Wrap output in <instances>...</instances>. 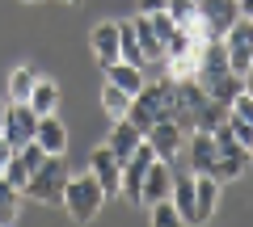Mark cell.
I'll return each mask as SVG.
<instances>
[{
    "label": "cell",
    "mask_w": 253,
    "mask_h": 227,
    "mask_svg": "<svg viewBox=\"0 0 253 227\" xmlns=\"http://www.w3.org/2000/svg\"><path fill=\"white\" fill-rule=\"evenodd\" d=\"M126 118L135 122L144 135L156 127V122L173 118V80H169V76H156V80H148L144 89L131 97V109H126Z\"/></svg>",
    "instance_id": "1"
},
{
    "label": "cell",
    "mask_w": 253,
    "mask_h": 227,
    "mask_svg": "<svg viewBox=\"0 0 253 227\" xmlns=\"http://www.w3.org/2000/svg\"><path fill=\"white\" fill-rule=\"evenodd\" d=\"M63 210L72 223H93L106 206V190L93 173H68V185H63Z\"/></svg>",
    "instance_id": "2"
},
{
    "label": "cell",
    "mask_w": 253,
    "mask_h": 227,
    "mask_svg": "<svg viewBox=\"0 0 253 227\" xmlns=\"http://www.w3.org/2000/svg\"><path fill=\"white\" fill-rule=\"evenodd\" d=\"M63 185H68V164H63V156H46L42 168L30 177L26 198H34V202H59L63 198Z\"/></svg>",
    "instance_id": "3"
},
{
    "label": "cell",
    "mask_w": 253,
    "mask_h": 227,
    "mask_svg": "<svg viewBox=\"0 0 253 227\" xmlns=\"http://www.w3.org/2000/svg\"><path fill=\"white\" fill-rule=\"evenodd\" d=\"M156 160V152L148 147V139L131 152V160H123V198L131 202V206H139V190H144V173H148V164Z\"/></svg>",
    "instance_id": "4"
},
{
    "label": "cell",
    "mask_w": 253,
    "mask_h": 227,
    "mask_svg": "<svg viewBox=\"0 0 253 227\" xmlns=\"http://www.w3.org/2000/svg\"><path fill=\"white\" fill-rule=\"evenodd\" d=\"M38 130V114L30 109V101H9V114H4V139L13 147H26Z\"/></svg>",
    "instance_id": "5"
},
{
    "label": "cell",
    "mask_w": 253,
    "mask_h": 227,
    "mask_svg": "<svg viewBox=\"0 0 253 227\" xmlns=\"http://www.w3.org/2000/svg\"><path fill=\"white\" fill-rule=\"evenodd\" d=\"M224 51H228V67L236 76H245L253 67V42H249V17H241L232 30L224 34Z\"/></svg>",
    "instance_id": "6"
},
{
    "label": "cell",
    "mask_w": 253,
    "mask_h": 227,
    "mask_svg": "<svg viewBox=\"0 0 253 227\" xmlns=\"http://www.w3.org/2000/svg\"><path fill=\"white\" fill-rule=\"evenodd\" d=\"M89 173L101 181V190H106V198H114V194H123V160H118L110 147H97V152L89 156Z\"/></svg>",
    "instance_id": "7"
},
{
    "label": "cell",
    "mask_w": 253,
    "mask_h": 227,
    "mask_svg": "<svg viewBox=\"0 0 253 227\" xmlns=\"http://www.w3.org/2000/svg\"><path fill=\"white\" fill-rule=\"evenodd\" d=\"M144 139H148V147L156 152V160H169V164H173V156H177L181 147H186V130H181V127H177L173 118L156 122V127L148 130Z\"/></svg>",
    "instance_id": "8"
},
{
    "label": "cell",
    "mask_w": 253,
    "mask_h": 227,
    "mask_svg": "<svg viewBox=\"0 0 253 227\" xmlns=\"http://www.w3.org/2000/svg\"><path fill=\"white\" fill-rule=\"evenodd\" d=\"M199 13L211 26V38H224L228 30L241 21V4H236V0H199Z\"/></svg>",
    "instance_id": "9"
},
{
    "label": "cell",
    "mask_w": 253,
    "mask_h": 227,
    "mask_svg": "<svg viewBox=\"0 0 253 227\" xmlns=\"http://www.w3.org/2000/svg\"><path fill=\"white\" fill-rule=\"evenodd\" d=\"M169 190H173V168H169V160H152V164H148V173H144L139 206H152V202L169 198Z\"/></svg>",
    "instance_id": "10"
},
{
    "label": "cell",
    "mask_w": 253,
    "mask_h": 227,
    "mask_svg": "<svg viewBox=\"0 0 253 227\" xmlns=\"http://www.w3.org/2000/svg\"><path fill=\"white\" fill-rule=\"evenodd\" d=\"M89 46H93V59H97L101 67L118 64V59H123V51H118V21H101V26H93Z\"/></svg>",
    "instance_id": "11"
},
{
    "label": "cell",
    "mask_w": 253,
    "mask_h": 227,
    "mask_svg": "<svg viewBox=\"0 0 253 227\" xmlns=\"http://www.w3.org/2000/svg\"><path fill=\"white\" fill-rule=\"evenodd\" d=\"M34 143L42 147L46 156H63V152H68V130H63L59 114H38V130H34Z\"/></svg>",
    "instance_id": "12"
},
{
    "label": "cell",
    "mask_w": 253,
    "mask_h": 227,
    "mask_svg": "<svg viewBox=\"0 0 253 227\" xmlns=\"http://www.w3.org/2000/svg\"><path fill=\"white\" fill-rule=\"evenodd\" d=\"M186 147H190V173H211V164H215V135L211 130H190V139H186Z\"/></svg>",
    "instance_id": "13"
},
{
    "label": "cell",
    "mask_w": 253,
    "mask_h": 227,
    "mask_svg": "<svg viewBox=\"0 0 253 227\" xmlns=\"http://www.w3.org/2000/svg\"><path fill=\"white\" fill-rule=\"evenodd\" d=\"M139 143H144V130H139L131 118H118L114 130H110V139H106V147L118 156V160H131V152H135Z\"/></svg>",
    "instance_id": "14"
},
{
    "label": "cell",
    "mask_w": 253,
    "mask_h": 227,
    "mask_svg": "<svg viewBox=\"0 0 253 227\" xmlns=\"http://www.w3.org/2000/svg\"><path fill=\"white\" fill-rule=\"evenodd\" d=\"M219 202V181L207 173H194V223H207Z\"/></svg>",
    "instance_id": "15"
},
{
    "label": "cell",
    "mask_w": 253,
    "mask_h": 227,
    "mask_svg": "<svg viewBox=\"0 0 253 227\" xmlns=\"http://www.w3.org/2000/svg\"><path fill=\"white\" fill-rule=\"evenodd\" d=\"M101 72H106V80H110V84H118V89L131 93V97H135V93L148 84V67H135V64H126V59H118V64L101 67Z\"/></svg>",
    "instance_id": "16"
},
{
    "label": "cell",
    "mask_w": 253,
    "mask_h": 227,
    "mask_svg": "<svg viewBox=\"0 0 253 227\" xmlns=\"http://www.w3.org/2000/svg\"><path fill=\"white\" fill-rule=\"evenodd\" d=\"M131 26H135V38H139V51H144V59H148V64H165V42L156 38L152 17H148V13H139V17H131Z\"/></svg>",
    "instance_id": "17"
},
{
    "label": "cell",
    "mask_w": 253,
    "mask_h": 227,
    "mask_svg": "<svg viewBox=\"0 0 253 227\" xmlns=\"http://www.w3.org/2000/svg\"><path fill=\"white\" fill-rule=\"evenodd\" d=\"M169 198H173V206H177L181 223H194V173L190 177H173Z\"/></svg>",
    "instance_id": "18"
},
{
    "label": "cell",
    "mask_w": 253,
    "mask_h": 227,
    "mask_svg": "<svg viewBox=\"0 0 253 227\" xmlns=\"http://www.w3.org/2000/svg\"><path fill=\"white\" fill-rule=\"evenodd\" d=\"M30 109H34V114H55V109H59V84L46 80V76H38L34 93H30Z\"/></svg>",
    "instance_id": "19"
},
{
    "label": "cell",
    "mask_w": 253,
    "mask_h": 227,
    "mask_svg": "<svg viewBox=\"0 0 253 227\" xmlns=\"http://www.w3.org/2000/svg\"><path fill=\"white\" fill-rule=\"evenodd\" d=\"M34 84H38V72L34 67H13L9 72V101H30V93H34Z\"/></svg>",
    "instance_id": "20"
},
{
    "label": "cell",
    "mask_w": 253,
    "mask_h": 227,
    "mask_svg": "<svg viewBox=\"0 0 253 227\" xmlns=\"http://www.w3.org/2000/svg\"><path fill=\"white\" fill-rule=\"evenodd\" d=\"M101 109H106V114H110V118H126V109H131V93H123V89H118V84H101Z\"/></svg>",
    "instance_id": "21"
},
{
    "label": "cell",
    "mask_w": 253,
    "mask_h": 227,
    "mask_svg": "<svg viewBox=\"0 0 253 227\" xmlns=\"http://www.w3.org/2000/svg\"><path fill=\"white\" fill-rule=\"evenodd\" d=\"M17 215H21V190H13L4 181V173H0V227L17 223Z\"/></svg>",
    "instance_id": "22"
},
{
    "label": "cell",
    "mask_w": 253,
    "mask_h": 227,
    "mask_svg": "<svg viewBox=\"0 0 253 227\" xmlns=\"http://www.w3.org/2000/svg\"><path fill=\"white\" fill-rule=\"evenodd\" d=\"M219 122H228V105L224 101H207L199 109V118H194V130H215Z\"/></svg>",
    "instance_id": "23"
},
{
    "label": "cell",
    "mask_w": 253,
    "mask_h": 227,
    "mask_svg": "<svg viewBox=\"0 0 253 227\" xmlns=\"http://www.w3.org/2000/svg\"><path fill=\"white\" fill-rule=\"evenodd\" d=\"M148 219H152V227H177V223H181V215H177V206H173V198L152 202V206H148Z\"/></svg>",
    "instance_id": "24"
},
{
    "label": "cell",
    "mask_w": 253,
    "mask_h": 227,
    "mask_svg": "<svg viewBox=\"0 0 253 227\" xmlns=\"http://www.w3.org/2000/svg\"><path fill=\"white\" fill-rule=\"evenodd\" d=\"M165 13H169L177 26H186V21L199 13V0H165Z\"/></svg>",
    "instance_id": "25"
},
{
    "label": "cell",
    "mask_w": 253,
    "mask_h": 227,
    "mask_svg": "<svg viewBox=\"0 0 253 227\" xmlns=\"http://www.w3.org/2000/svg\"><path fill=\"white\" fill-rule=\"evenodd\" d=\"M186 51H194V42H190V34L177 26V30H173V38L165 42V59H173V55H186Z\"/></svg>",
    "instance_id": "26"
},
{
    "label": "cell",
    "mask_w": 253,
    "mask_h": 227,
    "mask_svg": "<svg viewBox=\"0 0 253 227\" xmlns=\"http://www.w3.org/2000/svg\"><path fill=\"white\" fill-rule=\"evenodd\" d=\"M13 152H17V147H13V143H9V139L0 135V173H4V164H9V160H13Z\"/></svg>",
    "instance_id": "27"
},
{
    "label": "cell",
    "mask_w": 253,
    "mask_h": 227,
    "mask_svg": "<svg viewBox=\"0 0 253 227\" xmlns=\"http://www.w3.org/2000/svg\"><path fill=\"white\" fill-rule=\"evenodd\" d=\"M165 0H139V13H161Z\"/></svg>",
    "instance_id": "28"
},
{
    "label": "cell",
    "mask_w": 253,
    "mask_h": 227,
    "mask_svg": "<svg viewBox=\"0 0 253 227\" xmlns=\"http://www.w3.org/2000/svg\"><path fill=\"white\" fill-rule=\"evenodd\" d=\"M236 4H241V17H249V21H253V0H236Z\"/></svg>",
    "instance_id": "29"
},
{
    "label": "cell",
    "mask_w": 253,
    "mask_h": 227,
    "mask_svg": "<svg viewBox=\"0 0 253 227\" xmlns=\"http://www.w3.org/2000/svg\"><path fill=\"white\" fill-rule=\"evenodd\" d=\"M245 93H249V97H253V67H249V72H245Z\"/></svg>",
    "instance_id": "30"
},
{
    "label": "cell",
    "mask_w": 253,
    "mask_h": 227,
    "mask_svg": "<svg viewBox=\"0 0 253 227\" xmlns=\"http://www.w3.org/2000/svg\"><path fill=\"white\" fill-rule=\"evenodd\" d=\"M4 114H9V101H0V135H4Z\"/></svg>",
    "instance_id": "31"
},
{
    "label": "cell",
    "mask_w": 253,
    "mask_h": 227,
    "mask_svg": "<svg viewBox=\"0 0 253 227\" xmlns=\"http://www.w3.org/2000/svg\"><path fill=\"white\" fill-rule=\"evenodd\" d=\"M249 42H253V21H249Z\"/></svg>",
    "instance_id": "32"
},
{
    "label": "cell",
    "mask_w": 253,
    "mask_h": 227,
    "mask_svg": "<svg viewBox=\"0 0 253 227\" xmlns=\"http://www.w3.org/2000/svg\"><path fill=\"white\" fill-rule=\"evenodd\" d=\"M63 4H81V0H63Z\"/></svg>",
    "instance_id": "33"
},
{
    "label": "cell",
    "mask_w": 253,
    "mask_h": 227,
    "mask_svg": "<svg viewBox=\"0 0 253 227\" xmlns=\"http://www.w3.org/2000/svg\"><path fill=\"white\" fill-rule=\"evenodd\" d=\"M21 4H38V0H21Z\"/></svg>",
    "instance_id": "34"
},
{
    "label": "cell",
    "mask_w": 253,
    "mask_h": 227,
    "mask_svg": "<svg viewBox=\"0 0 253 227\" xmlns=\"http://www.w3.org/2000/svg\"><path fill=\"white\" fill-rule=\"evenodd\" d=\"M249 156H253V147H249Z\"/></svg>",
    "instance_id": "35"
}]
</instances>
